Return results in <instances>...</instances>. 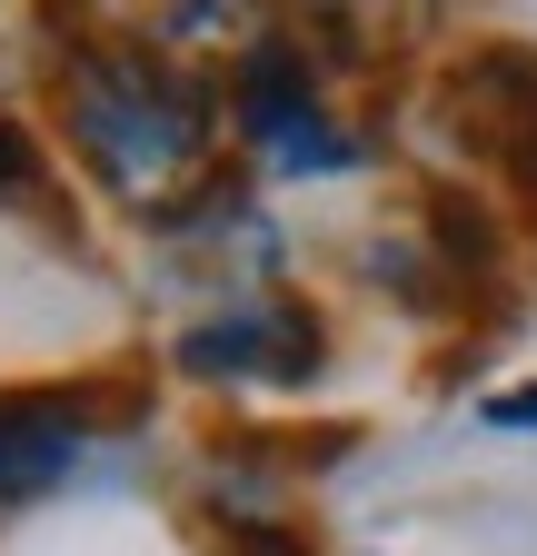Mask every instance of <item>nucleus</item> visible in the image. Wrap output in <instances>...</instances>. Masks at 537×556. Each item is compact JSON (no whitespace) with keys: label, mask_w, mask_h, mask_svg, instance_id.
Returning a JSON list of instances; mask_svg holds the SVG:
<instances>
[{"label":"nucleus","mask_w":537,"mask_h":556,"mask_svg":"<svg viewBox=\"0 0 537 556\" xmlns=\"http://www.w3.org/2000/svg\"><path fill=\"white\" fill-rule=\"evenodd\" d=\"M428 239H438V258H448L458 278H488V268H498V219H488L478 199H458V189L428 199Z\"/></svg>","instance_id":"0eeeda50"},{"label":"nucleus","mask_w":537,"mask_h":556,"mask_svg":"<svg viewBox=\"0 0 537 556\" xmlns=\"http://www.w3.org/2000/svg\"><path fill=\"white\" fill-rule=\"evenodd\" d=\"M438 119L458 129V150H478V160L508 169L527 139H537V50H527V40H478V50H458L448 80H438Z\"/></svg>","instance_id":"20e7f679"},{"label":"nucleus","mask_w":537,"mask_h":556,"mask_svg":"<svg viewBox=\"0 0 537 556\" xmlns=\"http://www.w3.org/2000/svg\"><path fill=\"white\" fill-rule=\"evenodd\" d=\"M21 189H40V139L0 110V199H21Z\"/></svg>","instance_id":"9d476101"},{"label":"nucleus","mask_w":537,"mask_h":556,"mask_svg":"<svg viewBox=\"0 0 537 556\" xmlns=\"http://www.w3.org/2000/svg\"><path fill=\"white\" fill-rule=\"evenodd\" d=\"M328 328H319V308H299V299H239V308H220V318H189L179 338H170V358H179V378H199V388H309L328 358Z\"/></svg>","instance_id":"7ed1b4c3"},{"label":"nucleus","mask_w":537,"mask_h":556,"mask_svg":"<svg viewBox=\"0 0 537 556\" xmlns=\"http://www.w3.org/2000/svg\"><path fill=\"white\" fill-rule=\"evenodd\" d=\"M220 556H309L289 517H220Z\"/></svg>","instance_id":"1a4fd4ad"},{"label":"nucleus","mask_w":537,"mask_h":556,"mask_svg":"<svg viewBox=\"0 0 537 556\" xmlns=\"http://www.w3.org/2000/svg\"><path fill=\"white\" fill-rule=\"evenodd\" d=\"M299 30H309V60L319 70H378V40L388 30V0H289Z\"/></svg>","instance_id":"423d86ee"},{"label":"nucleus","mask_w":537,"mask_h":556,"mask_svg":"<svg viewBox=\"0 0 537 556\" xmlns=\"http://www.w3.org/2000/svg\"><path fill=\"white\" fill-rule=\"evenodd\" d=\"M60 119H71V150L90 160V179L150 219V208L179 199V179L210 150L220 90L170 70L140 40H71V60H60Z\"/></svg>","instance_id":"f257e3e1"},{"label":"nucleus","mask_w":537,"mask_h":556,"mask_svg":"<svg viewBox=\"0 0 537 556\" xmlns=\"http://www.w3.org/2000/svg\"><path fill=\"white\" fill-rule=\"evenodd\" d=\"M90 457V397L71 388H11L0 397V517L40 507L50 486H71Z\"/></svg>","instance_id":"39448f33"},{"label":"nucleus","mask_w":537,"mask_h":556,"mask_svg":"<svg viewBox=\"0 0 537 556\" xmlns=\"http://www.w3.org/2000/svg\"><path fill=\"white\" fill-rule=\"evenodd\" d=\"M229 119H239V139L279 179L359 169V139L319 110V60H309V40H279V30H268L259 50H239V70H229Z\"/></svg>","instance_id":"f03ea898"},{"label":"nucleus","mask_w":537,"mask_h":556,"mask_svg":"<svg viewBox=\"0 0 537 556\" xmlns=\"http://www.w3.org/2000/svg\"><path fill=\"white\" fill-rule=\"evenodd\" d=\"M359 268L378 278V289H398V308H448L438 278H458L448 258H428V249H409V239H369V249H359Z\"/></svg>","instance_id":"6e6552de"},{"label":"nucleus","mask_w":537,"mask_h":556,"mask_svg":"<svg viewBox=\"0 0 537 556\" xmlns=\"http://www.w3.org/2000/svg\"><path fill=\"white\" fill-rule=\"evenodd\" d=\"M478 417H488V428H537V388H498Z\"/></svg>","instance_id":"9b49d317"}]
</instances>
